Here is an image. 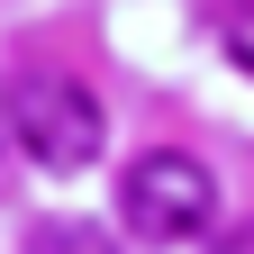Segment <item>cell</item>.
<instances>
[{
  "label": "cell",
  "mask_w": 254,
  "mask_h": 254,
  "mask_svg": "<svg viewBox=\"0 0 254 254\" xmlns=\"http://www.w3.org/2000/svg\"><path fill=\"white\" fill-rule=\"evenodd\" d=\"M27 254H100V236H82V227H46Z\"/></svg>",
  "instance_id": "obj_4"
},
{
  "label": "cell",
  "mask_w": 254,
  "mask_h": 254,
  "mask_svg": "<svg viewBox=\"0 0 254 254\" xmlns=\"http://www.w3.org/2000/svg\"><path fill=\"white\" fill-rule=\"evenodd\" d=\"M218 46H227V64H236V73H254V0H236V9H227Z\"/></svg>",
  "instance_id": "obj_3"
},
{
  "label": "cell",
  "mask_w": 254,
  "mask_h": 254,
  "mask_svg": "<svg viewBox=\"0 0 254 254\" xmlns=\"http://www.w3.org/2000/svg\"><path fill=\"white\" fill-rule=\"evenodd\" d=\"M118 218H127V236H145V245H190V236L218 227V182H209L200 154L154 145V154L127 164V182H118Z\"/></svg>",
  "instance_id": "obj_1"
},
{
  "label": "cell",
  "mask_w": 254,
  "mask_h": 254,
  "mask_svg": "<svg viewBox=\"0 0 254 254\" xmlns=\"http://www.w3.org/2000/svg\"><path fill=\"white\" fill-rule=\"evenodd\" d=\"M0 127H9V118H0Z\"/></svg>",
  "instance_id": "obj_6"
},
{
  "label": "cell",
  "mask_w": 254,
  "mask_h": 254,
  "mask_svg": "<svg viewBox=\"0 0 254 254\" xmlns=\"http://www.w3.org/2000/svg\"><path fill=\"white\" fill-rule=\"evenodd\" d=\"M9 136L37 154L46 173H82V164H100L109 118H100V100H91V82H73V73H27L9 91Z\"/></svg>",
  "instance_id": "obj_2"
},
{
  "label": "cell",
  "mask_w": 254,
  "mask_h": 254,
  "mask_svg": "<svg viewBox=\"0 0 254 254\" xmlns=\"http://www.w3.org/2000/svg\"><path fill=\"white\" fill-rule=\"evenodd\" d=\"M218 254H254V227H245V236H227V245H218Z\"/></svg>",
  "instance_id": "obj_5"
}]
</instances>
